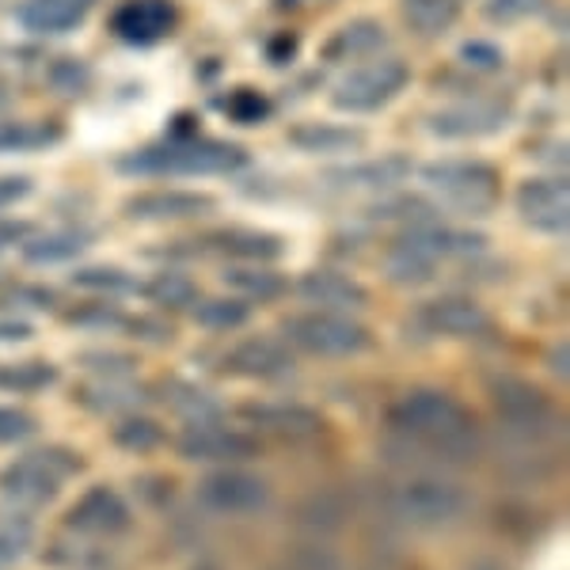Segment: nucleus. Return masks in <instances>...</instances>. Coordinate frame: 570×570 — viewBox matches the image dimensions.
Listing matches in <instances>:
<instances>
[{
	"instance_id": "f3484780",
	"label": "nucleus",
	"mask_w": 570,
	"mask_h": 570,
	"mask_svg": "<svg viewBox=\"0 0 570 570\" xmlns=\"http://www.w3.org/2000/svg\"><path fill=\"white\" fill-rule=\"evenodd\" d=\"M327 187L335 190H354V195H381L407 179V160L403 156H389V160L373 164H338L327 171Z\"/></svg>"
},
{
	"instance_id": "2f4dec72",
	"label": "nucleus",
	"mask_w": 570,
	"mask_h": 570,
	"mask_svg": "<svg viewBox=\"0 0 570 570\" xmlns=\"http://www.w3.org/2000/svg\"><path fill=\"white\" fill-rule=\"evenodd\" d=\"M141 293L153 305H160L168 312L190 308L198 301V285L190 278H183V274H160V278H153L149 285H141Z\"/></svg>"
},
{
	"instance_id": "aec40b11",
	"label": "nucleus",
	"mask_w": 570,
	"mask_h": 570,
	"mask_svg": "<svg viewBox=\"0 0 570 570\" xmlns=\"http://www.w3.org/2000/svg\"><path fill=\"white\" fill-rule=\"evenodd\" d=\"M202 247H209L214 255H225V259H240V263H271L285 252V244L278 236L266 233H252V228H217L209 233Z\"/></svg>"
},
{
	"instance_id": "6ab92c4d",
	"label": "nucleus",
	"mask_w": 570,
	"mask_h": 570,
	"mask_svg": "<svg viewBox=\"0 0 570 570\" xmlns=\"http://www.w3.org/2000/svg\"><path fill=\"white\" fill-rule=\"evenodd\" d=\"M179 453L187 461H240V456H255L259 445L244 434L217 426H190L179 441Z\"/></svg>"
},
{
	"instance_id": "a211bd4d",
	"label": "nucleus",
	"mask_w": 570,
	"mask_h": 570,
	"mask_svg": "<svg viewBox=\"0 0 570 570\" xmlns=\"http://www.w3.org/2000/svg\"><path fill=\"white\" fill-rule=\"evenodd\" d=\"M91 4L96 0H20L16 20L35 35H66L85 23Z\"/></svg>"
},
{
	"instance_id": "a878e982",
	"label": "nucleus",
	"mask_w": 570,
	"mask_h": 570,
	"mask_svg": "<svg viewBox=\"0 0 570 570\" xmlns=\"http://www.w3.org/2000/svg\"><path fill=\"white\" fill-rule=\"evenodd\" d=\"M160 395L168 400V407L176 411L179 419H187V422H190V426H217L220 403H217L206 389H198V384L171 381V384H164Z\"/></svg>"
},
{
	"instance_id": "412c9836",
	"label": "nucleus",
	"mask_w": 570,
	"mask_h": 570,
	"mask_svg": "<svg viewBox=\"0 0 570 570\" xmlns=\"http://www.w3.org/2000/svg\"><path fill=\"white\" fill-rule=\"evenodd\" d=\"M297 293L312 305H324V308H335V312H354V308H365V289L357 282H351L346 274H335V271H308L305 278L297 282Z\"/></svg>"
},
{
	"instance_id": "4468645a",
	"label": "nucleus",
	"mask_w": 570,
	"mask_h": 570,
	"mask_svg": "<svg viewBox=\"0 0 570 570\" xmlns=\"http://www.w3.org/2000/svg\"><path fill=\"white\" fill-rule=\"evenodd\" d=\"M225 370L236 376H255V381H285L297 373V357L289 346L271 343V338H247L225 354Z\"/></svg>"
},
{
	"instance_id": "c03bdc74",
	"label": "nucleus",
	"mask_w": 570,
	"mask_h": 570,
	"mask_svg": "<svg viewBox=\"0 0 570 570\" xmlns=\"http://www.w3.org/2000/svg\"><path fill=\"white\" fill-rule=\"evenodd\" d=\"M27 548H31V532H27V525H4V529H0V567L23 559Z\"/></svg>"
},
{
	"instance_id": "a18cd8bd",
	"label": "nucleus",
	"mask_w": 570,
	"mask_h": 570,
	"mask_svg": "<svg viewBox=\"0 0 570 570\" xmlns=\"http://www.w3.org/2000/svg\"><path fill=\"white\" fill-rule=\"evenodd\" d=\"M126 331L137 338H149V343H176V327L164 324L156 316H145V320H126Z\"/></svg>"
},
{
	"instance_id": "9b49d317",
	"label": "nucleus",
	"mask_w": 570,
	"mask_h": 570,
	"mask_svg": "<svg viewBox=\"0 0 570 570\" xmlns=\"http://www.w3.org/2000/svg\"><path fill=\"white\" fill-rule=\"evenodd\" d=\"M179 27V12L171 0H122L110 16V31L130 46H156Z\"/></svg>"
},
{
	"instance_id": "393cba45",
	"label": "nucleus",
	"mask_w": 570,
	"mask_h": 570,
	"mask_svg": "<svg viewBox=\"0 0 570 570\" xmlns=\"http://www.w3.org/2000/svg\"><path fill=\"white\" fill-rule=\"evenodd\" d=\"M289 141L297 145L301 153H312V156H343V153L362 149V134L351 130V126H331V122L293 126Z\"/></svg>"
},
{
	"instance_id": "473e14b6",
	"label": "nucleus",
	"mask_w": 570,
	"mask_h": 570,
	"mask_svg": "<svg viewBox=\"0 0 570 570\" xmlns=\"http://www.w3.org/2000/svg\"><path fill=\"white\" fill-rule=\"evenodd\" d=\"M58 381V370L50 362H20L0 365V389L4 392H42Z\"/></svg>"
},
{
	"instance_id": "6e6552de",
	"label": "nucleus",
	"mask_w": 570,
	"mask_h": 570,
	"mask_svg": "<svg viewBox=\"0 0 570 570\" xmlns=\"http://www.w3.org/2000/svg\"><path fill=\"white\" fill-rule=\"evenodd\" d=\"M513 118V107L505 99H461V104L434 110L426 118L430 137L441 141H468V137H491L502 134Z\"/></svg>"
},
{
	"instance_id": "dca6fc26",
	"label": "nucleus",
	"mask_w": 570,
	"mask_h": 570,
	"mask_svg": "<svg viewBox=\"0 0 570 570\" xmlns=\"http://www.w3.org/2000/svg\"><path fill=\"white\" fill-rule=\"evenodd\" d=\"M415 316L422 327L438 331V335H453V338H475L487 331V312L475 305L472 297H456V293L426 301Z\"/></svg>"
},
{
	"instance_id": "09e8293b",
	"label": "nucleus",
	"mask_w": 570,
	"mask_h": 570,
	"mask_svg": "<svg viewBox=\"0 0 570 570\" xmlns=\"http://www.w3.org/2000/svg\"><path fill=\"white\" fill-rule=\"evenodd\" d=\"M35 327L31 324H16V320H0V338H8V343H23V338H31Z\"/></svg>"
},
{
	"instance_id": "cd10ccee",
	"label": "nucleus",
	"mask_w": 570,
	"mask_h": 570,
	"mask_svg": "<svg viewBox=\"0 0 570 570\" xmlns=\"http://www.w3.org/2000/svg\"><path fill=\"white\" fill-rule=\"evenodd\" d=\"M220 278L233 285L236 293H244V297H252V301H274V297H282V293L289 289L285 274L263 271V266H252V263H247V266H228Z\"/></svg>"
},
{
	"instance_id": "39448f33",
	"label": "nucleus",
	"mask_w": 570,
	"mask_h": 570,
	"mask_svg": "<svg viewBox=\"0 0 570 570\" xmlns=\"http://www.w3.org/2000/svg\"><path fill=\"white\" fill-rule=\"evenodd\" d=\"M422 183L430 190H438L456 214L464 217H483L499 206L502 179L491 164L483 160H438L422 168Z\"/></svg>"
},
{
	"instance_id": "f8f14e48",
	"label": "nucleus",
	"mask_w": 570,
	"mask_h": 570,
	"mask_svg": "<svg viewBox=\"0 0 570 570\" xmlns=\"http://www.w3.org/2000/svg\"><path fill=\"white\" fill-rule=\"evenodd\" d=\"M61 525L77 532V537H115V532L130 529V505L110 487H91L85 499L61 518Z\"/></svg>"
},
{
	"instance_id": "e433bc0d",
	"label": "nucleus",
	"mask_w": 570,
	"mask_h": 570,
	"mask_svg": "<svg viewBox=\"0 0 570 570\" xmlns=\"http://www.w3.org/2000/svg\"><path fill=\"white\" fill-rule=\"evenodd\" d=\"M69 327H88V331H126V312L110 305H80L66 316Z\"/></svg>"
},
{
	"instance_id": "0eeeda50",
	"label": "nucleus",
	"mask_w": 570,
	"mask_h": 570,
	"mask_svg": "<svg viewBox=\"0 0 570 570\" xmlns=\"http://www.w3.org/2000/svg\"><path fill=\"white\" fill-rule=\"evenodd\" d=\"M411 85V69L400 58L370 61V66L354 69L351 77L338 80V88L331 91V104L346 115H370V110L389 107L403 88Z\"/></svg>"
},
{
	"instance_id": "20e7f679",
	"label": "nucleus",
	"mask_w": 570,
	"mask_h": 570,
	"mask_svg": "<svg viewBox=\"0 0 570 570\" xmlns=\"http://www.w3.org/2000/svg\"><path fill=\"white\" fill-rule=\"evenodd\" d=\"M80 472H85V461H80L77 453L46 445L0 472V494L16 505H46L58 499L61 483H66L69 475H80Z\"/></svg>"
},
{
	"instance_id": "8fccbe9b",
	"label": "nucleus",
	"mask_w": 570,
	"mask_h": 570,
	"mask_svg": "<svg viewBox=\"0 0 570 570\" xmlns=\"http://www.w3.org/2000/svg\"><path fill=\"white\" fill-rule=\"evenodd\" d=\"M548 370L559 376V381H567L570 376V362H567V343H559L556 351H548Z\"/></svg>"
},
{
	"instance_id": "72a5a7b5",
	"label": "nucleus",
	"mask_w": 570,
	"mask_h": 570,
	"mask_svg": "<svg viewBox=\"0 0 570 570\" xmlns=\"http://www.w3.org/2000/svg\"><path fill=\"white\" fill-rule=\"evenodd\" d=\"M384 274H389V282L400 285V289H419V285L434 282L438 266L426 263V259H419V255H407V252H389Z\"/></svg>"
},
{
	"instance_id": "4c0bfd02",
	"label": "nucleus",
	"mask_w": 570,
	"mask_h": 570,
	"mask_svg": "<svg viewBox=\"0 0 570 570\" xmlns=\"http://www.w3.org/2000/svg\"><path fill=\"white\" fill-rule=\"evenodd\" d=\"M46 80H50V88L66 91V96H80V91L88 88V66L77 58H58L50 66V72H46Z\"/></svg>"
},
{
	"instance_id": "c9c22d12",
	"label": "nucleus",
	"mask_w": 570,
	"mask_h": 570,
	"mask_svg": "<svg viewBox=\"0 0 570 570\" xmlns=\"http://www.w3.org/2000/svg\"><path fill=\"white\" fill-rule=\"evenodd\" d=\"M220 110H225L233 122H263L266 115H271V104H266V96H259V91H252V88H236L233 96H225L217 104Z\"/></svg>"
},
{
	"instance_id": "f257e3e1",
	"label": "nucleus",
	"mask_w": 570,
	"mask_h": 570,
	"mask_svg": "<svg viewBox=\"0 0 570 570\" xmlns=\"http://www.w3.org/2000/svg\"><path fill=\"white\" fill-rule=\"evenodd\" d=\"M389 422L395 430V441L403 449H411L415 461H472L483 449L480 426L468 415L453 395L438 392V389H419L411 395H403L400 403L389 411ZM407 456V461H411Z\"/></svg>"
},
{
	"instance_id": "bb28decb",
	"label": "nucleus",
	"mask_w": 570,
	"mask_h": 570,
	"mask_svg": "<svg viewBox=\"0 0 570 570\" xmlns=\"http://www.w3.org/2000/svg\"><path fill=\"white\" fill-rule=\"evenodd\" d=\"M456 12H461V0H403V16H407L411 31L426 35V39L445 35L456 23Z\"/></svg>"
},
{
	"instance_id": "9d476101",
	"label": "nucleus",
	"mask_w": 570,
	"mask_h": 570,
	"mask_svg": "<svg viewBox=\"0 0 570 570\" xmlns=\"http://www.w3.org/2000/svg\"><path fill=\"white\" fill-rule=\"evenodd\" d=\"M198 502L214 513H259L271 502V483L255 472H214L198 483Z\"/></svg>"
},
{
	"instance_id": "c756f323",
	"label": "nucleus",
	"mask_w": 570,
	"mask_h": 570,
	"mask_svg": "<svg viewBox=\"0 0 570 570\" xmlns=\"http://www.w3.org/2000/svg\"><path fill=\"white\" fill-rule=\"evenodd\" d=\"M252 320V305L236 297H217V301H202L195 308V324L206 331H236Z\"/></svg>"
},
{
	"instance_id": "58836bf2",
	"label": "nucleus",
	"mask_w": 570,
	"mask_h": 570,
	"mask_svg": "<svg viewBox=\"0 0 570 570\" xmlns=\"http://www.w3.org/2000/svg\"><path fill=\"white\" fill-rule=\"evenodd\" d=\"M461 61L472 66L475 72H499L505 66V53L499 50L494 42H483V39H468L461 46Z\"/></svg>"
},
{
	"instance_id": "4be33fe9",
	"label": "nucleus",
	"mask_w": 570,
	"mask_h": 570,
	"mask_svg": "<svg viewBox=\"0 0 570 570\" xmlns=\"http://www.w3.org/2000/svg\"><path fill=\"white\" fill-rule=\"evenodd\" d=\"M80 407L96 411V415H110V411H130L145 400V389H137L130 376H91L77 389Z\"/></svg>"
},
{
	"instance_id": "ddd939ff",
	"label": "nucleus",
	"mask_w": 570,
	"mask_h": 570,
	"mask_svg": "<svg viewBox=\"0 0 570 570\" xmlns=\"http://www.w3.org/2000/svg\"><path fill=\"white\" fill-rule=\"evenodd\" d=\"M217 209V202L198 190H149L137 195L122 206V214L130 220H145V225H164V220H198L209 217Z\"/></svg>"
},
{
	"instance_id": "2eb2a0df",
	"label": "nucleus",
	"mask_w": 570,
	"mask_h": 570,
	"mask_svg": "<svg viewBox=\"0 0 570 570\" xmlns=\"http://www.w3.org/2000/svg\"><path fill=\"white\" fill-rule=\"evenodd\" d=\"M244 419L263 434L285 441H305L324 430V415L312 407H301V403H252V407H244Z\"/></svg>"
},
{
	"instance_id": "de8ad7c7",
	"label": "nucleus",
	"mask_w": 570,
	"mask_h": 570,
	"mask_svg": "<svg viewBox=\"0 0 570 570\" xmlns=\"http://www.w3.org/2000/svg\"><path fill=\"white\" fill-rule=\"evenodd\" d=\"M293 53H297V39H293V35H278V39H271L266 58H271L274 66H285V61H293Z\"/></svg>"
},
{
	"instance_id": "c85d7f7f",
	"label": "nucleus",
	"mask_w": 570,
	"mask_h": 570,
	"mask_svg": "<svg viewBox=\"0 0 570 570\" xmlns=\"http://www.w3.org/2000/svg\"><path fill=\"white\" fill-rule=\"evenodd\" d=\"M168 441V434H164V426L156 419H145V415H130L122 419L115 426V445L126 449V453H156V449Z\"/></svg>"
},
{
	"instance_id": "49530a36",
	"label": "nucleus",
	"mask_w": 570,
	"mask_h": 570,
	"mask_svg": "<svg viewBox=\"0 0 570 570\" xmlns=\"http://www.w3.org/2000/svg\"><path fill=\"white\" fill-rule=\"evenodd\" d=\"M35 190V183L27 176H0V209L16 206V202H23L27 195Z\"/></svg>"
},
{
	"instance_id": "a19ab883",
	"label": "nucleus",
	"mask_w": 570,
	"mask_h": 570,
	"mask_svg": "<svg viewBox=\"0 0 570 570\" xmlns=\"http://www.w3.org/2000/svg\"><path fill=\"white\" fill-rule=\"evenodd\" d=\"M548 0H487V20L491 23H518L525 16H537Z\"/></svg>"
},
{
	"instance_id": "1a4fd4ad",
	"label": "nucleus",
	"mask_w": 570,
	"mask_h": 570,
	"mask_svg": "<svg viewBox=\"0 0 570 570\" xmlns=\"http://www.w3.org/2000/svg\"><path fill=\"white\" fill-rule=\"evenodd\" d=\"M518 209L529 228L537 233L563 236L570 225V190L563 176H540L525 179L518 187Z\"/></svg>"
},
{
	"instance_id": "ea45409f",
	"label": "nucleus",
	"mask_w": 570,
	"mask_h": 570,
	"mask_svg": "<svg viewBox=\"0 0 570 570\" xmlns=\"http://www.w3.org/2000/svg\"><path fill=\"white\" fill-rule=\"evenodd\" d=\"M39 422H35L27 411L20 407H0V445H16V441L35 438Z\"/></svg>"
},
{
	"instance_id": "f03ea898",
	"label": "nucleus",
	"mask_w": 570,
	"mask_h": 570,
	"mask_svg": "<svg viewBox=\"0 0 570 570\" xmlns=\"http://www.w3.org/2000/svg\"><path fill=\"white\" fill-rule=\"evenodd\" d=\"M252 164L247 149L233 141H214V137H168V141L145 145L126 156H118L115 171L134 179H198V176H233Z\"/></svg>"
},
{
	"instance_id": "79ce46f5",
	"label": "nucleus",
	"mask_w": 570,
	"mask_h": 570,
	"mask_svg": "<svg viewBox=\"0 0 570 570\" xmlns=\"http://www.w3.org/2000/svg\"><path fill=\"white\" fill-rule=\"evenodd\" d=\"M50 305H53V293L42 289V285H16V289H8L4 297H0V308H8V312H20V308L39 312Z\"/></svg>"
},
{
	"instance_id": "3c124183",
	"label": "nucleus",
	"mask_w": 570,
	"mask_h": 570,
	"mask_svg": "<svg viewBox=\"0 0 570 570\" xmlns=\"http://www.w3.org/2000/svg\"><path fill=\"white\" fill-rule=\"evenodd\" d=\"M20 236H27V220H8V225H0V247L16 244Z\"/></svg>"
},
{
	"instance_id": "f704fd0d",
	"label": "nucleus",
	"mask_w": 570,
	"mask_h": 570,
	"mask_svg": "<svg viewBox=\"0 0 570 570\" xmlns=\"http://www.w3.org/2000/svg\"><path fill=\"white\" fill-rule=\"evenodd\" d=\"M77 289H88V293H134L137 289V278L118 266H85L69 278Z\"/></svg>"
},
{
	"instance_id": "b1692460",
	"label": "nucleus",
	"mask_w": 570,
	"mask_h": 570,
	"mask_svg": "<svg viewBox=\"0 0 570 570\" xmlns=\"http://www.w3.org/2000/svg\"><path fill=\"white\" fill-rule=\"evenodd\" d=\"M91 240H96V236H91L88 228H58V233L35 236V240L23 247V263L27 266L69 263V259H77V255H85Z\"/></svg>"
},
{
	"instance_id": "423d86ee",
	"label": "nucleus",
	"mask_w": 570,
	"mask_h": 570,
	"mask_svg": "<svg viewBox=\"0 0 570 570\" xmlns=\"http://www.w3.org/2000/svg\"><path fill=\"white\" fill-rule=\"evenodd\" d=\"M282 335L289 346L305 351L312 357H354L373 346V335L357 320L343 312H305V316H289L282 324Z\"/></svg>"
},
{
	"instance_id": "37998d69",
	"label": "nucleus",
	"mask_w": 570,
	"mask_h": 570,
	"mask_svg": "<svg viewBox=\"0 0 570 570\" xmlns=\"http://www.w3.org/2000/svg\"><path fill=\"white\" fill-rule=\"evenodd\" d=\"M80 365L91 370V376H130V373H137V357H130V354H80Z\"/></svg>"
},
{
	"instance_id": "7ed1b4c3",
	"label": "nucleus",
	"mask_w": 570,
	"mask_h": 570,
	"mask_svg": "<svg viewBox=\"0 0 570 570\" xmlns=\"http://www.w3.org/2000/svg\"><path fill=\"white\" fill-rule=\"evenodd\" d=\"M384 505H389V513L400 525L441 529L453 525L456 518H464L468 505H472V494L461 483L441 480V475H415V480H403L400 487H392Z\"/></svg>"
},
{
	"instance_id": "7c9ffc66",
	"label": "nucleus",
	"mask_w": 570,
	"mask_h": 570,
	"mask_svg": "<svg viewBox=\"0 0 570 570\" xmlns=\"http://www.w3.org/2000/svg\"><path fill=\"white\" fill-rule=\"evenodd\" d=\"M58 141V126L50 122H0V153H31Z\"/></svg>"
},
{
	"instance_id": "5701e85b",
	"label": "nucleus",
	"mask_w": 570,
	"mask_h": 570,
	"mask_svg": "<svg viewBox=\"0 0 570 570\" xmlns=\"http://www.w3.org/2000/svg\"><path fill=\"white\" fill-rule=\"evenodd\" d=\"M389 35L381 23L373 20H354L343 31H335L324 42V61H357V58H373L376 50H384Z\"/></svg>"
}]
</instances>
